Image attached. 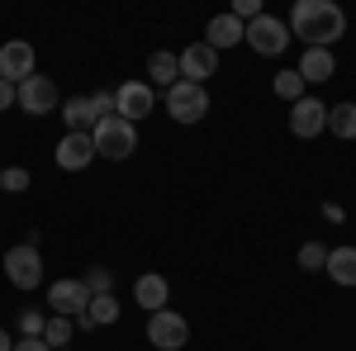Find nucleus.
<instances>
[{"label":"nucleus","mask_w":356,"mask_h":351,"mask_svg":"<svg viewBox=\"0 0 356 351\" xmlns=\"http://www.w3.org/2000/svg\"><path fill=\"white\" fill-rule=\"evenodd\" d=\"M285 24H290V38H300L304 48H332L347 33V15L332 0H295Z\"/></svg>","instance_id":"nucleus-1"},{"label":"nucleus","mask_w":356,"mask_h":351,"mask_svg":"<svg viewBox=\"0 0 356 351\" xmlns=\"http://www.w3.org/2000/svg\"><path fill=\"white\" fill-rule=\"evenodd\" d=\"M90 142H95V157H105V162H129L138 152V129L129 119L110 114V119H100V124L90 129Z\"/></svg>","instance_id":"nucleus-2"},{"label":"nucleus","mask_w":356,"mask_h":351,"mask_svg":"<svg viewBox=\"0 0 356 351\" xmlns=\"http://www.w3.org/2000/svg\"><path fill=\"white\" fill-rule=\"evenodd\" d=\"M162 105L176 124H200V119L209 114V90H204V85H191V81H176L162 95Z\"/></svg>","instance_id":"nucleus-3"},{"label":"nucleus","mask_w":356,"mask_h":351,"mask_svg":"<svg viewBox=\"0 0 356 351\" xmlns=\"http://www.w3.org/2000/svg\"><path fill=\"white\" fill-rule=\"evenodd\" d=\"M243 43L252 48V53H261V57H280L285 48H290V24L275 19V15H257V19L247 24Z\"/></svg>","instance_id":"nucleus-4"},{"label":"nucleus","mask_w":356,"mask_h":351,"mask_svg":"<svg viewBox=\"0 0 356 351\" xmlns=\"http://www.w3.org/2000/svg\"><path fill=\"white\" fill-rule=\"evenodd\" d=\"M5 280H10L15 290H38V285H43V252L29 247V243L10 247V252H5Z\"/></svg>","instance_id":"nucleus-5"},{"label":"nucleus","mask_w":356,"mask_h":351,"mask_svg":"<svg viewBox=\"0 0 356 351\" xmlns=\"http://www.w3.org/2000/svg\"><path fill=\"white\" fill-rule=\"evenodd\" d=\"M147 342L157 351H181L191 342V323L176 313V309H162V313H147Z\"/></svg>","instance_id":"nucleus-6"},{"label":"nucleus","mask_w":356,"mask_h":351,"mask_svg":"<svg viewBox=\"0 0 356 351\" xmlns=\"http://www.w3.org/2000/svg\"><path fill=\"white\" fill-rule=\"evenodd\" d=\"M15 105L24 109V114H38V119H43V114H53V109L62 105V95H57L53 76H38V72H33L29 81L15 85Z\"/></svg>","instance_id":"nucleus-7"},{"label":"nucleus","mask_w":356,"mask_h":351,"mask_svg":"<svg viewBox=\"0 0 356 351\" xmlns=\"http://www.w3.org/2000/svg\"><path fill=\"white\" fill-rule=\"evenodd\" d=\"M152 109H157V90H152L147 81H124L119 90H114V114L129 119L134 129H138V119H147Z\"/></svg>","instance_id":"nucleus-8"},{"label":"nucleus","mask_w":356,"mask_h":351,"mask_svg":"<svg viewBox=\"0 0 356 351\" xmlns=\"http://www.w3.org/2000/svg\"><path fill=\"white\" fill-rule=\"evenodd\" d=\"M33 72H38V57H33V43H29V38L0 43V81L19 85V81H29Z\"/></svg>","instance_id":"nucleus-9"},{"label":"nucleus","mask_w":356,"mask_h":351,"mask_svg":"<svg viewBox=\"0 0 356 351\" xmlns=\"http://www.w3.org/2000/svg\"><path fill=\"white\" fill-rule=\"evenodd\" d=\"M176 67H181V81L204 85L214 72H219V53L200 38V43H191V48H181V53H176Z\"/></svg>","instance_id":"nucleus-10"},{"label":"nucleus","mask_w":356,"mask_h":351,"mask_svg":"<svg viewBox=\"0 0 356 351\" xmlns=\"http://www.w3.org/2000/svg\"><path fill=\"white\" fill-rule=\"evenodd\" d=\"M86 304H90V290H86V280H53L48 285V309H53L57 318H81Z\"/></svg>","instance_id":"nucleus-11"},{"label":"nucleus","mask_w":356,"mask_h":351,"mask_svg":"<svg viewBox=\"0 0 356 351\" xmlns=\"http://www.w3.org/2000/svg\"><path fill=\"white\" fill-rule=\"evenodd\" d=\"M323 129H328V105L318 95H304L290 105V133L295 138H318Z\"/></svg>","instance_id":"nucleus-12"},{"label":"nucleus","mask_w":356,"mask_h":351,"mask_svg":"<svg viewBox=\"0 0 356 351\" xmlns=\"http://www.w3.org/2000/svg\"><path fill=\"white\" fill-rule=\"evenodd\" d=\"M53 157L62 171H86V166L95 162V142H90V133H62Z\"/></svg>","instance_id":"nucleus-13"},{"label":"nucleus","mask_w":356,"mask_h":351,"mask_svg":"<svg viewBox=\"0 0 356 351\" xmlns=\"http://www.w3.org/2000/svg\"><path fill=\"white\" fill-rule=\"evenodd\" d=\"M134 304H138V309H147V313H162L166 304H171V285H166V275H157V270L138 275V280H134Z\"/></svg>","instance_id":"nucleus-14"},{"label":"nucleus","mask_w":356,"mask_h":351,"mask_svg":"<svg viewBox=\"0 0 356 351\" xmlns=\"http://www.w3.org/2000/svg\"><path fill=\"white\" fill-rule=\"evenodd\" d=\"M295 72H300L304 85H323V81H332V72H337V57H332V48H304Z\"/></svg>","instance_id":"nucleus-15"},{"label":"nucleus","mask_w":356,"mask_h":351,"mask_svg":"<svg viewBox=\"0 0 356 351\" xmlns=\"http://www.w3.org/2000/svg\"><path fill=\"white\" fill-rule=\"evenodd\" d=\"M243 33H247L243 19H233V15H214V19L204 24V43H209L214 53H223V48H238Z\"/></svg>","instance_id":"nucleus-16"},{"label":"nucleus","mask_w":356,"mask_h":351,"mask_svg":"<svg viewBox=\"0 0 356 351\" xmlns=\"http://www.w3.org/2000/svg\"><path fill=\"white\" fill-rule=\"evenodd\" d=\"M62 124H67V133H90L100 119H95V105H90V95H72V100H62Z\"/></svg>","instance_id":"nucleus-17"},{"label":"nucleus","mask_w":356,"mask_h":351,"mask_svg":"<svg viewBox=\"0 0 356 351\" xmlns=\"http://www.w3.org/2000/svg\"><path fill=\"white\" fill-rule=\"evenodd\" d=\"M110 323H119V299L90 295V304H86V313L76 318V327H110Z\"/></svg>","instance_id":"nucleus-18"},{"label":"nucleus","mask_w":356,"mask_h":351,"mask_svg":"<svg viewBox=\"0 0 356 351\" xmlns=\"http://www.w3.org/2000/svg\"><path fill=\"white\" fill-rule=\"evenodd\" d=\"M342 285V290H352L356 285V247H328V266H323Z\"/></svg>","instance_id":"nucleus-19"},{"label":"nucleus","mask_w":356,"mask_h":351,"mask_svg":"<svg viewBox=\"0 0 356 351\" xmlns=\"http://www.w3.org/2000/svg\"><path fill=\"white\" fill-rule=\"evenodd\" d=\"M147 76H152V90L162 85V90H171V85L181 81V67H176V53H152L147 57Z\"/></svg>","instance_id":"nucleus-20"},{"label":"nucleus","mask_w":356,"mask_h":351,"mask_svg":"<svg viewBox=\"0 0 356 351\" xmlns=\"http://www.w3.org/2000/svg\"><path fill=\"white\" fill-rule=\"evenodd\" d=\"M328 133L342 138V142H356V105H352V100L328 105Z\"/></svg>","instance_id":"nucleus-21"},{"label":"nucleus","mask_w":356,"mask_h":351,"mask_svg":"<svg viewBox=\"0 0 356 351\" xmlns=\"http://www.w3.org/2000/svg\"><path fill=\"white\" fill-rule=\"evenodd\" d=\"M72 337H76V323L53 313V318H48V327H43V342H48L53 351H67V347H72Z\"/></svg>","instance_id":"nucleus-22"},{"label":"nucleus","mask_w":356,"mask_h":351,"mask_svg":"<svg viewBox=\"0 0 356 351\" xmlns=\"http://www.w3.org/2000/svg\"><path fill=\"white\" fill-rule=\"evenodd\" d=\"M295 261H300L304 275H314V270H323V266H328V247H323V243H304Z\"/></svg>","instance_id":"nucleus-23"},{"label":"nucleus","mask_w":356,"mask_h":351,"mask_svg":"<svg viewBox=\"0 0 356 351\" xmlns=\"http://www.w3.org/2000/svg\"><path fill=\"white\" fill-rule=\"evenodd\" d=\"M271 90L280 95V100H290V105H295V100H304V81H300V72H280V76L271 81Z\"/></svg>","instance_id":"nucleus-24"},{"label":"nucleus","mask_w":356,"mask_h":351,"mask_svg":"<svg viewBox=\"0 0 356 351\" xmlns=\"http://www.w3.org/2000/svg\"><path fill=\"white\" fill-rule=\"evenodd\" d=\"M81 280H86V290H90V295H114V270L110 266H90Z\"/></svg>","instance_id":"nucleus-25"},{"label":"nucleus","mask_w":356,"mask_h":351,"mask_svg":"<svg viewBox=\"0 0 356 351\" xmlns=\"http://www.w3.org/2000/svg\"><path fill=\"white\" fill-rule=\"evenodd\" d=\"M29 186H33V181H29L24 166H5V171H0V190H5V195H24Z\"/></svg>","instance_id":"nucleus-26"},{"label":"nucleus","mask_w":356,"mask_h":351,"mask_svg":"<svg viewBox=\"0 0 356 351\" xmlns=\"http://www.w3.org/2000/svg\"><path fill=\"white\" fill-rule=\"evenodd\" d=\"M43 327H48V313H38V309L19 313V337H43Z\"/></svg>","instance_id":"nucleus-27"},{"label":"nucleus","mask_w":356,"mask_h":351,"mask_svg":"<svg viewBox=\"0 0 356 351\" xmlns=\"http://www.w3.org/2000/svg\"><path fill=\"white\" fill-rule=\"evenodd\" d=\"M228 15H233V19H243V24H252V19H257V15H266V10H261V0H238Z\"/></svg>","instance_id":"nucleus-28"},{"label":"nucleus","mask_w":356,"mask_h":351,"mask_svg":"<svg viewBox=\"0 0 356 351\" xmlns=\"http://www.w3.org/2000/svg\"><path fill=\"white\" fill-rule=\"evenodd\" d=\"M90 105H95V119H110V114H114V95H110V90H95Z\"/></svg>","instance_id":"nucleus-29"},{"label":"nucleus","mask_w":356,"mask_h":351,"mask_svg":"<svg viewBox=\"0 0 356 351\" xmlns=\"http://www.w3.org/2000/svg\"><path fill=\"white\" fill-rule=\"evenodd\" d=\"M15 351H53L43 337H15Z\"/></svg>","instance_id":"nucleus-30"},{"label":"nucleus","mask_w":356,"mask_h":351,"mask_svg":"<svg viewBox=\"0 0 356 351\" xmlns=\"http://www.w3.org/2000/svg\"><path fill=\"white\" fill-rule=\"evenodd\" d=\"M10 105H15V85H10V81H0V114H5Z\"/></svg>","instance_id":"nucleus-31"},{"label":"nucleus","mask_w":356,"mask_h":351,"mask_svg":"<svg viewBox=\"0 0 356 351\" xmlns=\"http://www.w3.org/2000/svg\"><path fill=\"white\" fill-rule=\"evenodd\" d=\"M323 218H328V223H342L347 209H342V204H323Z\"/></svg>","instance_id":"nucleus-32"},{"label":"nucleus","mask_w":356,"mask_h":351,"mask_svg":"<svg viewBox=\"0 0 356 351\" xmlns=\"http://www.w3.org/2000/svg\"><path fill=\"white\" fill-rule=\"evenodd\" d=\"M0 351H15V337H10L5 327H0Z\"/></svg>","instance_id":"nucleus-33"}]
</instances>
